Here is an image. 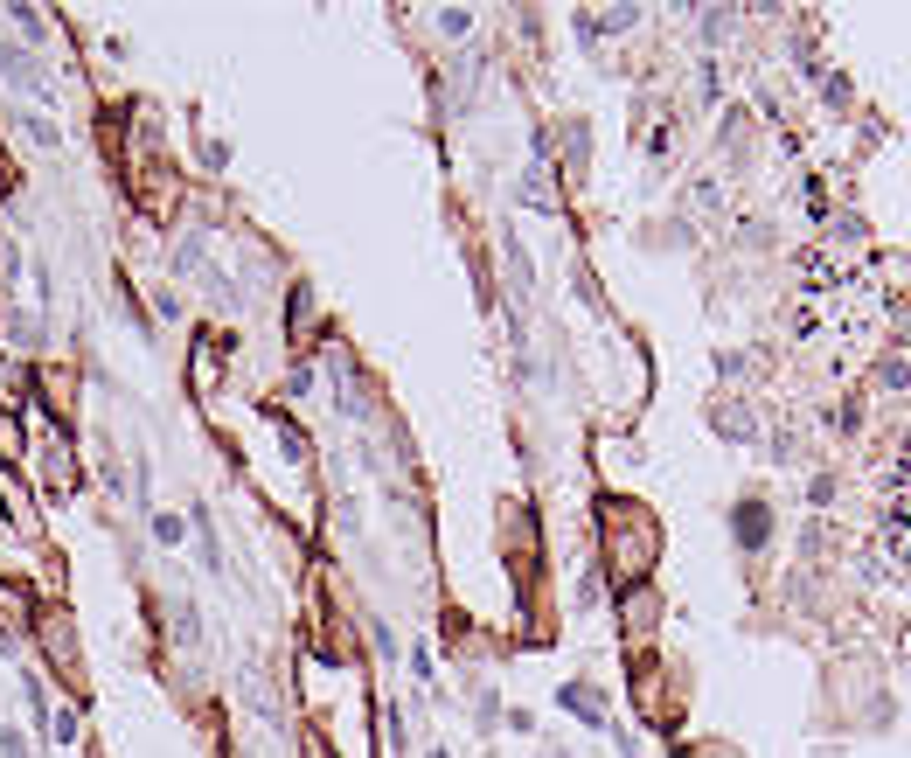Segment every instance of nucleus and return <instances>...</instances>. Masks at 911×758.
Returning <instances> with one entry per match:
<instances>
[{"instance_id": "nucleus-1", "label": "nucleus", "mask_w": 911, "mask_h": 758, "mask_svg": "<svg viewBox=\"0 0 911 758\" xmlns=\"http://www.w3.org/2000/svg\"><path fill=\"white\" fill-rule=\"evenodd\" d=\"M884 320V300H877V279L870 272H842L828 258L807 265V306H800V334L807 341H835V369H849L870 334Z\"/></svg>"}, {"instance_id": "nucleus-2", "label": "nucleus", "mask_w": 911, "mask_h": 758, "mask_svg": "<svg viewBox=\"0 0 911 758\" xmlns=\"http://www.w3.org/2000/svg\"><path fill=\"white\" fill-rule=\"evenodd\" d=\"M877 543H884V557H891V564L911 578V459H898V473H891V487H884Z\"/></svg>"}, {"instance_id": "nucleus-3", "label": "nucleus", "mask_w": 911, "mask_h": 758, "mask_svg": "<svg viewBox=\"0 0 911 758\" xmlns=\"http://www.w3.org/2000/svg\"><path fill=\"white\" fill-rule=\"evenodd\" d=\"M564 710H571V717H585L592 731H606V696H599V689H585V682H564Z\"/></svg>"}, {"instance_id": "nucleus-4", "label": "nucleus", "mask_w": 911, "mask_h": 758, "mask_svg": "<svg viewBox=\"0 0 911 758\" xmlns=\"http://www.w3.org/2000/svg\"><path fill=\"white\" fill-rule=\"evenodd\" d=\"M731 529H738V543H745V550H759V543H765V508H759V501H745Z\"/></svg>"}, {"instance_id": "nucleus-5", "label": "nucleus", "mask_w": 911, "mask_h": 758, "mask_svg": "<svg viewBox=\"0 0 911 758\" xmlns=\"http://www.w3.org/2000/svg\"><path fill=\"white\" fill-rule=\"evenodd\" d=\"M0 758H35V745H28V731H21V724H7V731H0Z\"/></svg>"}, {"instance_id": "nucleus-6", "label": "nucleus", "mask_w": 911, "mask_h": 758, "mask_svg": "<svg viewBox=\"0 0 911 758\" xmlns=\"http://www.w3.org/2000/svg\"><path fill=\"white\" fill-rule=\"evenodd\" d=\"M7 14H14V28H21V35H28V42H42V28H49V21H42V14H35V7H7Z\"/></svg>"}, {"instance_id": "nucleus-7", "label": "nucleus", "mask_w": 911, "mask_h": 758, "mask_svg": "<svg viewBox=\"0 0 911 758\" xmlns=\"http://www.w3.org/2000/svg\"><path fill=\"white\" fill-rule=\"evenodd\" d=\"M21 133H28V140H35V147H56V126H49V119H42V112H28V119H21Z\"/></svg>"}, {"instance_id": "nucleus-8", "label": "nucleus", "mask_w": 911, "mask_h": 758, "mask_svg": "<svg viewBox=\"0 0 911 758\" xmlns=\"http://www.w3.org/2000/svg\"><path fill=\"white\" fill-rule=\"evenodd\" d=\"M710 425H717V432H731V439H752V418H738V411H717Z\"/></svg>"}, {"instance_id": "nucleus-9", "label": "nucleus", "mask_w": 911, "mask_h": 758, "mask_svg": "<svg viewBox=\"0 0 911 758\" xmlns=\"http://www.w3.org/2000/svg\"><path fill=\"white\" fill-rule=\"evenodd\" d=\"M153 543H181V515H153Z\"/></svg>"}, {"instance_id": "nucleus-10", "label": "nucleus", "mask_w": 911, "mask_h": 758, "mask_svg": "<svg viewBox=\"0 0 911 758\" xmlns=\"http://www.w3.org/2000/svg\"><path fill=\"white\" fill-rule=\"evenodd\" d=\"M439 28H446V35H466V28H473V14H466V7H446V14H439Z\"/></svg>"}, {"instance_id": "nucleus-11", "label": "nucleus", "mask_w": 911, "mask_h": 758, "mask_svg": "<svg viewBox=\"0 0 911 758\" xmlns=\"http://www.w3.org/2000/svg\"><path fill=\"white\" fill-rule=\"evenodd\" d=\"M432 758H446V752H432Z\"/></svg>"}]
</instances>
